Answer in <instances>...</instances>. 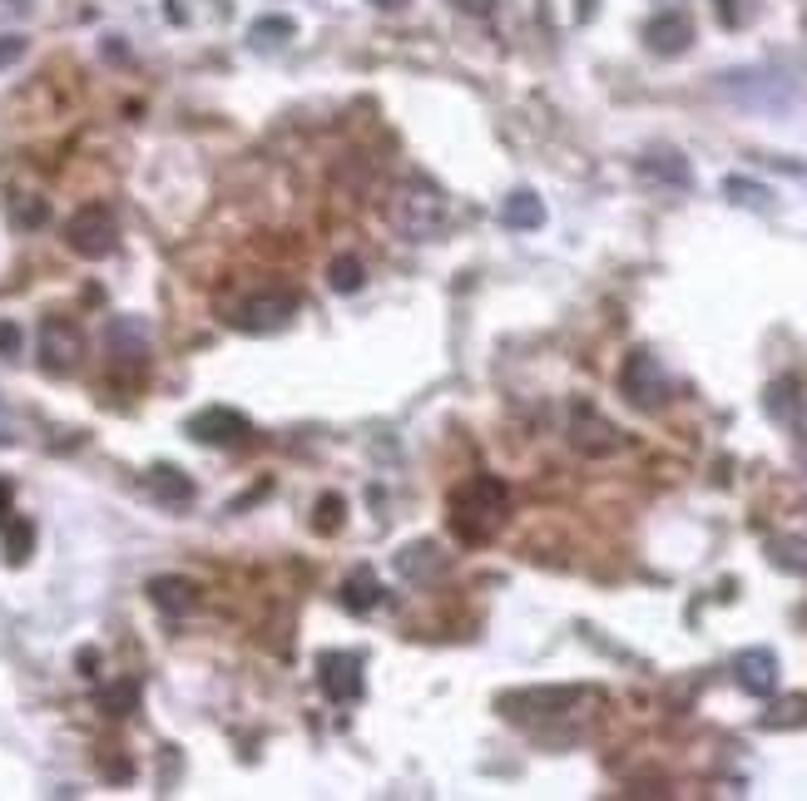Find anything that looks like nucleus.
I'll list each match as a JSON object with an SVG mask.
<instances>
[{
    "mask_svg": "<svg viewBox=\"0 0 807 801\" xmlns=\"http://www.w3.org/2000/svg\"><path fill=\"white\" fill-rule=\"evenodd\" d=\"M793 406H798V386H793V382H783V386H773V392H768V410H773V416L788 420Z\"/></svg>",
    "mask_w": 807,
    "mask_h": 801,
    "instance_id": "28",
    "label": "nucleus"
},
{
    "mask_svg": "<svg viewBox=\"0 0 807 801\" xmlns=\"http://www.w3.org/2000/svg\"><path fill=\"white\" fill-rule=\"evenodd\" d=\"M189 436L199 446H243L253 436V420L243 410H229V406H209L189 420Z\"/></svg>",
    "mask_w": 807,
    "mask_h": 801,
    "instance_id": "9",
    "label": "nucleus"
},
{
    "mask_svg": "<svg viewBox=\"0 0 807 801\" xmlns=\"http://www.w3.org/2000/svg\"><path fill=\"white\" fill-rule=\"evenodd\" d=\"M99 772H105L109 782H129V777H135V762H129V757H115V747H109V752L99 757Z\"/></svg>",
    "mask_w": 807,
    "mask_h": 801,
    "instance_id": "29",
    "label": "nucleus"
},
{
    "mask_svg": "<svg viewBox=\"0 0 807 801\" xmlns=\"http://www.w3.org/2000/svg\"><path fill=\"white\" fill-rule=\"evenodd\" d=\"M452 6L461 10V15H476V20H481V15H490V10H496V0H452Z\"/></svg>",
    "mask_w": 807,
    "mask_h": 801,
    "instance_id": "32",
    "label": "nucleus"
},
{
    "mask_svg": "<svg viewBox=\"0 0 807 801\" xmlns=\"http://www.w3.org/2000/svg\"><path fill=\"white\" fill-rule=\"evenodd\" d=\"M347 520V505H342V495H322L318 500V520H312V530L318 534H332L337 525Z\"/></svg>",
    "mask_w": 807,
    "mask_h": 801,
    "instance_id": "27",
    "label": "nucleus"
},
{
    "mask_svg": "<svg viewBox=\"0 0 807 801\" xmlns=\"http://www.w3.org/2000/svg\"><path fill=\"white\" fill-rule=\"evenodd\" d=\"M45 218H50L45 199H15L10 203V223H15V228H40Z\"/></svg>",
    "mask_w": 807,
    "mask_h": 801,
    "instance_id": "25",
    "label": "nucleus"
},
{
    "mask_svg": "<svg viewBox=\"0 0 807 801\" xmlns=\"http://www.w3.org/2000/svg\"><path fill=\"white\" fill-rule=\"evenodd\" d=\"M372 6H376V10H406L412 0H372Z\"/></svg>",
    "mask_w": 807,
    "mask_h": 801,
    "instance_id": "34",
    "label": "nucleus"
},
{
    "mask_svg": "<svg viewBox=\"0 0 807 801\" xmlns=\"http://www.w3.org/2000/svg\"><path fill=\"white\" fill-rule=\"evenodd\" d=\"M145 490L159 500V505H169V510H183L193 500V480L183 476V470H173V466H155V470H149Z\"/></svg>",
    "mask_w": 807,
    "mask_h": 801,
    "instance_id": "16",
    "label": "nucleus"
},
{
    "mask_svg": "<svg viewBox=\"0 0 807 801\" xmlns=\"http://www.w3.org/2000/svg\"><path fill=\"white\" fill-rule=\"evenodd\" d=\"M590 697V687H530V693L500 697L510 723H530V717H570Z\"/></svg>",
    "mask_w": 807,
    "mask_h": 801,
    "instance_id": "6",
    "label": "nucleus"
},
{
    "mask_svg": "<svg viewBox=\"0 0 807 801\" xmlns=\"http://www.w3.org/2000/svg\"><path fill=\"white\" fill-rule=\"evenodd\" d=\"M500 223H506V228H516V233H530V228H540V223H545V203H540L530 189H516L506 203H500Z\"/></svg>",
    "mask_w": 807,
    "mask_h": 801,
    "instance_id": "19",
    "label": "nucleus"
},
{
    "mask_svg": "<svg viewBox=\"0 0 807 801\" xmlns=\"http://www.w3.org/2000/svg\"><path fill=\"white\" fill-rule=\"evenodd\" d=\"M446 564H452V559L442 554V544H436V540H416V544H406V549L396 554V569H402V579H412V584L442 579Z\"/></svg>",
    "mask_w": 807,
    "mask_h": 801,
    "instance_id": "14",
    "label": "nucleus"
},
{
    "mask_svg": "<svg viewBox=\"0 0 807 801\" xmlns=\"http://www.w3.org/2000/svg\"><path fill=\"white\" fill-rule=\"evenodd\" d=\"M723 193H729L733 203H748V209H763V203L773 199L763 183H748V179H729V183H723Z\"/></svg>",
    "mask_w": 807,
    "mask_h": 801,
    "instance_id": "26",
    "label": "nucleus"
},
{
    "mask_svg": "<svg viewBox=\"0 0 807 801\" xmlns=\"http://www.w3.org/2000/svg\"><path fill=\"white\" fill-rule=\"evenodd\" d=\"M570 446H575L580 456L605 460V456H619V450H625V430H619L605 410L590 406V400H575V406H570Z\"/></svg>",
    "mask_w": 807,
    "mask_h": 801,
    "instance_id": "3",
    "label": "nucleus"
},
{
    "mask_svg": "<svg viewBox=\"0 0 807 801\" xmlns=\"http://www.w3.org/2000/svg\"><path fill=\"white\" fill-rule=\"evenodd\" d=\"M575 10H580V20H590V10H595V0H580Z\"/></svg>",
    "mask_w": 807,
    "mask_h": 801,
    "instance_id": "36",
    "label": "nucleus"
},
{
    "mask_svg": "<svg viewBox=\"0 0 807 801\" xmlns=\"http://www.w3.org/2000/svg\"><path fill=\"white\" fill-rule=\"evenodd\" d=\"M386 223L412 243H436L446 233V223H452V203L432 179L412 173V179H402L386 193Z\"/></svg>",
    "mask_w": 807,
    "mask_h": 801,
    "instance_id": "2",
    "label": "nucleus"
},
{
    "mask_svg": "<svg viewBox=\"0 0 807 801\" xmlns=\"http://www.w3.org/2000/svg\"><path fill=\"white\" fill-rule=\"evenodd\" d=\"M619 392H625L629 406L659 410L663 400H669V376H663L659 356L645 352V346H639V352H629L625 366H619Z\"/></svg>",
    "mask_w": 807,
    "mask_h": 801,
    "instance_id": "4",
    "label": "nucleus"
},
{
    "mask_svg": "<svg viewBox=\"0 0 807 801\" xmlns=\"http://www.w3.org/2000/svg\"><path fill=\"white\" fill-rule=\"evenodd\" d=\"M30 0H0V10H25Z\"/></svg>",
    "mask_w": 807,
    "mask_h": 801,
    "instance_id": "35",
    "label": "nucleus"
},
{
    "mask_svg": "<svg viewBox=\"0 0 807 801\" xmlns=\"http://www.w3.org/2000/svg\"><path fill=\"white\" fill-rule=\"evenodd\" d=\"M6 440H10V426H6V420H0V446H6Z\"/></svg>",
    "mask_w": 807,
    "mask_h": 801,
    "instance_id": "37",
    "label": "nucleus"
},
{
    "mask_svg": "<svg viewBox=\"0 0 807 801\" xmlns=\"http://www.w3.org/2000/svg\"><path fill=\"white\" fill-rule=\"evenodd\" d=\"M105 342H109V356H115L119 366H145V356H149V327L139 322V317H115V322L105 327Z\"/></svg>",
    "mask_w": 807,
    "mask_h": 801,
    "instance_id": "12",
    "label": "nucleus"
},
{
    "mask_svg": "<svg viewBox=\"0 0 807 801\" xmlns=\"http://www.w3.org/2000/svg\"><path fill=\"white\" fill-rule=\"evenodd\" d=\"M639 173H645V179H654V183H673V189H689V183H693L689 159H683V153H673V149L645 153V159H639Z\"/></svg>",
    "mask_w": 807,
    "mask_h": 801,
    "instance_id": "17",
    "label": "nucleus"
},
{
    "mask_svg": "<svg viewBox=\"0 0 807 801\" xmlns=\"http://www.w3.org/2000/svg\"><path fill=\"white\" fill-rule=\"evenodd\" d=\"M35 549V525L30 520H10L6 525V564H25Z\"/></svg>",
    "mask_w": 807,
    "mask_h": 801,
    "instance_id": "22",
    "label": "nucleus"
},
{
    "mask_svg": "<svg viewBox=\"0 0 807 801\" xmlns=\"http://www.w3.org/2000/svg\"><path fill=\"white\" fill-rule=\"evenodd\" d=\"M248 35H253V45H283V40L298 35V25L288 15H263V20H253Z\"/></svg>",
    "mask_w": 807,
    "mask_h": 801,
    "instance_id": "24",
    "label": "nucleus"
},
{
    "mask_svg": "<svg viewBox=\"0 0 807 801\" xmlns=\"http://www.w3.org/2000/svg\"><path fill=\"white\" fill-rule=\"evenodd\" d=\"M20 55H25V40H20V35H0V70H6L10 60H20Z\"/></svg>",
    "mask_w": 807,
    "mask_h": 801,
    "instance_id": "30",
    "label": "nucleus"
},
{
    "mask_svg": "<svg viewBox=\"0 0 807 801\" xmlns=\"http://www.w3.org/2000/svg\"><path fill=\"white\" fill-rule=\"evenodd\" d=\"M733 677H739L743 693L753 697H773L778 693V653L773 649H748L733 659Z\"/></svg>",
    "mask_w": 807,
    "mask_h": 801,
    "instance_id": "11",
    "label": "nucleus"
},
{
    "mask_svg": "<svg viewBox=\"0 0 807 801\" xmlns=\"http://www.w3.org/2000/svg\"><path fill=\"white\" fill-rule=\"evenodd\" d=\"M10 500H15V485H10V480L0 476V530L10 525Z\"/></svg>",
    "mask_w": 807,
    "mask_h": 801,
    "instance_id": "33",
    "label": "nucleus"
},
{
    "mask_svg": "<svg viewBox=\"0 0 807 801\" xmlns=\"http://www.w3.org/2000/svg\"><path fill=\"white\" fill-rule=\"evenodd\" d=\"M367 282V267L352 258V253H347V258H337L332 267H327V287H332V292H357V287Z\"/></svg>",
    "mask_w": 807,
    "mask_h": 801,
    "instance_id": "23",
    "label": "nucleus"
},
{
    "mask_svg": "<svg viewBox=\"0 0 807 801\" xmlns=\"http://www.w3.org/2000/svg\"><path fill=\"white\" fill-rule=\"evenodd\" d=\"M65 243L79 253V258H109L119 243V223L105 203H85L75 218L65 223Z\"/></svg>",
    "mask_w": 807,
    "mask_h": 801,
    "instance_id": "5",
    "label": "nucleus"
},
{
    "mask_svg": "<svg viewBox=\"0 0 807 801\" xmlns=\"http://www.w3.org/2000/svg\"><path fill=\"white\" fill-rule=\"evenodd\" d=\"M768 559L788 574H807V540L803 534H778V540H768Z\"/></svg>",
    "mask_w": 807,
    "mask_h": 801,
    "instance_id": "20",
    "label": "nucleus"
},
{
    "mask_svg": "<svg viewBox=\"0 0 807 801\" xmlns=\"http://www.w3.org/2000/svg\"><path fill=\"white\" fill-rule=\"evenodd\" d=\"M318 683L332 703H357L367 693V677H362V659L357 653H322L318 659Z\"/></svg>",
    "mask_w": 807,
    "mask_h": 801,
    "instance_id": "10",
    "label": "nucleus"
},
{
    "mask_svg": "<svg viewBox=\"0 0 807 801\" xmlns=\"http://www.w3.org/2000/svg\"><path fill=\"white\" fill-rule=\"evenodd\" d=\"M293 312H298V297L293 292H253L248 302L233 307L229 322L238 332H278V327H288Z\"/></svg>",
    "mask_w": 807,
    "mask_h": 801,
    "instance_id": "8",
    "label": "nucleus"
},
{
    "mask_svg": "<svg viewBox=\"0 0 807 801\" xmlns=\"http://www.w3.org/2000/svg\"><path fill=\"white\" fill-rule=\"evenodd\" d=\"M149 599L163 613H193L199 609V584L183 579V574H159V579H149Z\"/></svg>",
    "mask_w": 807,
    "mask_h": 801,
    "instance_id": "15",
    "label": "nucleus"
},
{
    "mask_svg": "<svg viewBox=\"0 0 807 801\" xmlns=\"http://www.w3.org/2000/svg\"><path fill=\"white\" fill-rule=\"evenodd\" d=\"M15 352H20V327L0 322V356H15Z\"/></svg>",
    "mask_w": 807,
    "mask_h": 801,
    "instance_id": "31",
    "label": "nucleus"
},
{
    "mask_svg": "<svg viewBox=\"0 0 807 801\" xmlns=\"http://www.w3.org/2000/svg\"><path fill=\"white\" fill-rule=\"evenodd\" d=\"M337 599H342L347 613H367V609H376V599H382V584H376V574L362 564V569H352V574L342 579Z\"/></svg>",
    "mask_w": 807,
    "mask_h": 801,
    "instance_id": "18",
    "label": "nucleus"
},
{
    "mask_svg": "<svg viewBox=\"0 0 807 801\" xmlns=\"http://www.w3.org/2000/svg\"><path fill=\"white\" fill-rule=\"evenodd\" d=\"M135 707H139V683H135V677H119V683L99 687V713H109V717H129Z\"/></svg>",
    "mask_w": 807,
    "mask_h": 801,
    "instance_id": "21",
    "label": "nucleus"
},
{
    "mask_svg": "<svg viewBox=\"0 0 807 801\" xmlns=\"http://www.w3.org/2000/svg\"><path fill=\"white\" fill-rule=\"evenodd\" d=\"M79 356H85V332L75 322H65V317H45L40 322V362H45V372L55 376L75 372Z\"/></svg>",
    "mask_w": 807,
    "mask_h": 801,
    "instance_id": "7",
    "label": "nucleus"
},
{
    "mask_svg": "<svg viewBox=\"0 0 807 801\" xmlns=\"http://www.w3.org/2000/svg\"><path fill=\"white\" fill-rule=\"evenodd\" d=\"M506 515H510V485L500 476H471L466 485L452 490V505H446L452 534L461 544H490L506 525Z\"/></svg>",
    "mask_w": 807,
    "mask_h": 801,
    "instance_id": "1",
    "label": "nucleus"
},
{
    "mask_svg": "<svg viewBox=\"0 0 807 801\" xmlns=\"http://www.w3.org/2000/svg\"><path fill=\"white\" fill-rule=\"evenodd\" d=\"M693 40V20L683 15V10H663V15H654L645 25V45L654 50V55H683Z\"/></svg>",
    "mask_w": 807,
    "mask_h": 801,
    "instance_id": "13",
    "label": "nucleus"
}]
</instances>
